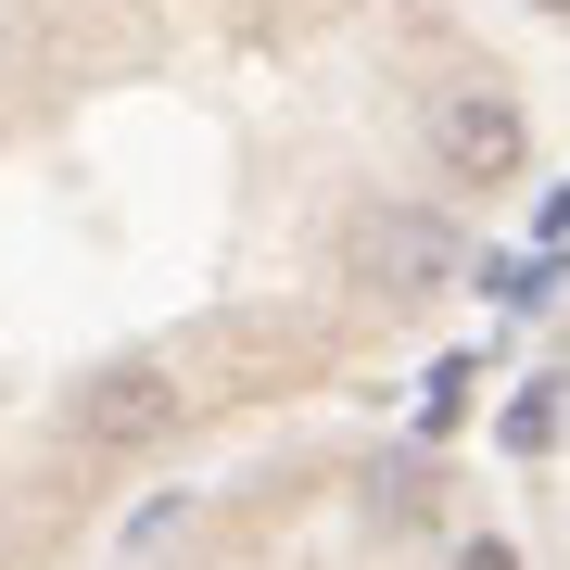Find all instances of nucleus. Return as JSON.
Wrapping results in <instances>:
<instances>
[{
    "label": "nucleus",
    "mask_w": 570,
    "mask_h": 570,
    "mask_svg": "<svg viewBox=\"0 0 570 570\" xmlns=\"http://www.w3.org/2000/svg\"><path fill=\"white\" fill-rule=\"evenodd\" d=\"M532 102L431 0H0V570L444 305Z\"/></svg>",
    "instance_id": "obj_1"
},
{
    "label": "nucleus",
    "mask_w": 570,
    "mask_h": 570,
    "mask_svg": "<svg viewBox=\"0 0 570 570\" xmlns=\"http://www.w3.org/2000/svg\"><path fill=\"white\" fill-rule=\"evenodd\" d=\"M153 570H520L508 532L406 444H330L228 482Z\"/></svg>",
    "instance_id": "obj_2"
}]
</instances>
